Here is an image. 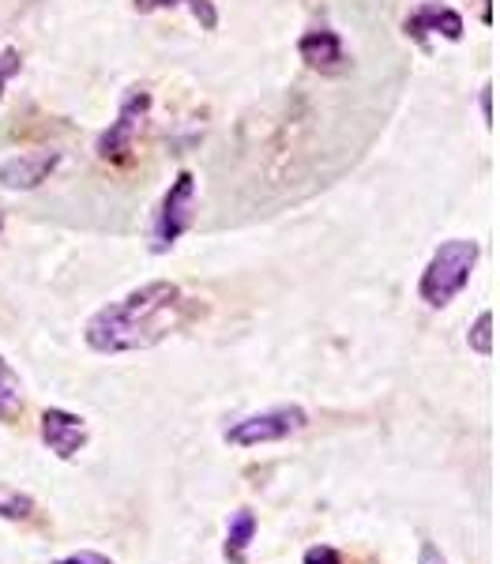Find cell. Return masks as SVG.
<instances>
[{"label": "cell", "instance_id": "obj_8", "mask_svg": "<svg viewBox=\"0 0 500 564\" xmlns=\"http://www.w3.org/2000/svg\"><path fill=\"white\" fill-rule=\"evenodd\" d=\"M297 53H302L305 65L313 72H320V76H335V72L347 68V45H343V39L331 26H316V31L302 34Z\"/></svg>", "mask_w": 500, "mask_h": 564}, {"label": "cell", "instance_id": "obj_5", "mask_svg": "<svg viewBox=\"0 0 500 564\" xmlns=\"http://www.w3.org/2000/svg\"><path fill=\"white\" fill-rule=\"evenodd\" d=\"M148 109H151V95L143 87L124 90L121 106H117V121L98 135L95 151L102 162H113V166H124L132 162V148H135V135H140L143 121H148Z\"/></svg>", "mask_w": 500, "mask_h": 564}, {"label": "cell", "instance_id": "obj_10", "mask_svg": "<svg viewBox=\"0 0 500 564\" xmlns=\"http://www.w3.org/2000/svg\"><path fill=\"white\" fill-rule=\"evenodd\" d=\"M252 539H257V516L249 512V508H238V512L230 516V523H226V561L230 564H244V553H249Z\"/></svg>", "mask_w": 500, "mask_h": 564}, {"label": "cell", "instance_id": "obj_19", "mask_svg": "<svg viewBox=\"0 0 500 564\" xmlns=\"http://www.w3.org/2000/svg\"><path fill=\"white\" fill-rule=\"evenodd\" d=\"M481 117L486 124H493V87H481Z\"/></svg>", "mask_w": 500, "mask_h": 564}, {"label": "cell", "instance_id": "obj_16", "mask_svg": "<svg viewBox=\"0 0 500 564\" xmlns=\"http://www.w3.org/2000/svg\"><path fill=\"white\" fill-rule=\"evenodd\" d=\"M53 564H113V561H109L106 553H98V550H79V553H68V557H61Z\"/></svg>", "mask_w": 500, "mask_h": 564}, {"label": "cell", "instance_id": "obj_15", "mask_svg": "<svg viewBox=\"0 0 500 564\" xmlns=\"http://www.w3.org/2000/svg\"><path fill=\"white\" fill-rule=\"evenodd\" d=\"M302 564H343V557H339L335 545H308Z\"/></svg>", "mask_w": 500, "mask_h": 564}, {"label": "cell", "instance_id": "obj_9", "mask_svg": "<svg viewBox=\"0 0 500 564\" xmlns=\"http://www.w3.org/2000/svg\"><path fill=\"white\" fill-rule=\"evenodd\" d=\"M61 162L57 151H34V154H15V159L0 162V185L4 188H39L45 177L53 174V166Z\"/></svg>", "mask_w": 500, "mask_h": 564}, {"label": "cell", "instance_id": "obj_12", "mask_svg": "<svg viewBox=\"0 0 500 564\" xmlns=\"http://www.w3.org/2000/svg\"><path fill=\"white\" fill-rule=\"evenodd\" d=\"M181 4H185L207 31L218 26V12H215L211 0H135V12H162V8H181Z\"/></svg>", "mask_w": 500, "mask_h": 564}, {"label": "cell", "instance_id": "obj_18", "mask_svg": "<svg viewBox=\"0 0 500 564\" xmlns=\"http://www.w3.org/2000/svg\"><path fill=\"white\" fill-rule=\"evenodd\" d=\"M417 564H448V557L441 553L436 542H422V553H417Z\"/></svg>", "mask_w": 500, "mask_h": 564}, {"label": "cell", "instance_id": "obj_14", "mask_svg": "<svg viewBox=\"0 0 500 564\" xmlns=\"http://www.w3.org/2000/svg\"><path fill=\"white\" fill-rule=\"evenodd\" d=\"M467 343H470V350L481 354V358H489L493 354V313H478V321L475 327H470V335H467Z\"/></svg>", "mask_w": 500, "mask_h": 564}, {"label": "cell", "instance_id": "obj_6", "mask_svg": "<svg viewBox=\"0 0 500 564\" xmlns=\"http://www.w3.org/2000/svg\"><path fill=\"white\" fill-rule=\"evenodd\" d=\"M403 31H406V39H414L417 45L430 42V34H441V39H448V42H459L463 39V15L456 12V8L441 4V0H430V4H422L417 12L406 15Z\"/></svg>", "mask_w": 500, "mask_h": 564}, {"label": "cell", "instance_id": "obj_3", "mask_svg": "<svg viewBox=\"0 0 500 564\" xmlns=\"http://www.w3.org/2000/svg\"><path fill=\"white\" fill-rule=\"evenodd\" d=\"M196 223V174L181 170L166 196L159 199V212L151 218V252H170L174 245L193 230Z\"/></svg>", "mask_w": 500, "mask_h": 564}, {"label": "cell", "instance_id": "obj_20", "mask_svg": "<svg viewBox=\"0 0 500 564\" xmlns=\"http://www.w3.org/2000/svg\"><path fill=\"white\" fill-rule=\"evenodd\" d=\"M481 20L493 23V12H489V0H481Z\"/></svg>", "mask_w": 500, "mask_h": 564}, {"label": "cell", "instance_id": "obj_1", "mask_svg": "<svg viewBox=\"0 0 500 564\" xmlns=\"http://www.w3.org/2000/svg\"><path fill=\"white\" fill-rule=\"evenodd\" d=\"M193 297L170 279H154L129 290L124 297L98 308L84 324V343L95 354H135L151 350L162 339L193 321Z\"/></svg>", "mask_w": 500, "mask_h": 564}, {"label": "cell", "instance_id": "obj_13", "mask_svg": "<svg viewBox=\"0 0 500 564\" xmlns=\"http://www.w3.org/2000/svg\"><path fill=\"white\" fill-rule=\"evenodd\" d=\"M34 516V500L20 494V489H12V486H0V520H12V523H20V520H31Z\"/></svg>", "mask_w": 500, "mask_h": 564}, {"label": "cell", "instance_id": "obj_4", "mask_svg": "<svg viewBox=\"0 0 500 564\" xmlns=\"http://www.w3.org/2000/svg\"><path fill=\"white\" fill-rule=\"evenodd\" d=\"M305 425H308L305 406L283 403V406H271V411L241 417V422H233L222 436L233 448H260V444H279V441H286V436L302 433Z\"/></svg>", "mask_w": 500, "mask_h": 564}, {"label": "cell", "instance_id": "obj_11", "mask_svg": "<svg viewBox=\"0 0 500 564\" xmlns=\"http://www.w3.org/2000/svg\"><path fill=\"white\" fill-rule=\"evenodd\" d=\"M23 414V380L0 354V425H12Z\"/></svg>", "mask_w": 500, "mask_h": 564}, {"label": "cell", "instance_id": "obj_17", "mask_svg": "<svg viewBox=\"0 0 500 564\" xmlns=\"http://www.w3.org/2000/svg\"><path fill=\"white\" fill-rule=\"evenodd\" d=\"M12 72H20V53L4 50V57H0V90H4V84H8V76H12Z\"/></svg>", "mask_w": 500, "mask_h": 564}, {"label": "cell", "instance_id": "obj_2", "mask_svg": "<svg viewBox=\"0 0 500 564\" xmlns=\"http://www.w3.org/2000/svg\"><path fill=\"white\" fill-rule=\"evenodd\" d=\"M478 241L470 238H452L441 241V249L433 252V260L425 263L422 282H417V294L430 308H444L467 290L470 275L478 268Z\"/></svg>", "mask_w": 500, "mask_h": 564}, {"label": "cell", "instance_id": "obj_7", "mask_svg": "<svg viewBox=\"0 0 500 564\" xmlns=\"http://www.w3.org/2000/svg\"><path fill=\"white\" fill-rule=\"evenodd\" d=\"M42 441L57 459H72L87 444V422L72 411L50 406V411L42 414Z\"/></svg>", "mask_w": 500, "mask_h": 564}]
</instances>
